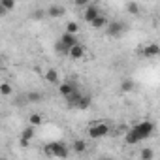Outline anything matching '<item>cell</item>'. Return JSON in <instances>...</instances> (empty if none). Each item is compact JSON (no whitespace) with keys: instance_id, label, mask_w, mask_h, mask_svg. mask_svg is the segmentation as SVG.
<instances>
[{"instance_id":"6da1fadb","label":"cell","mask_w":160,"mask_h":160,"mask_svg":"<svg viewBox=\"0 0 160 160\" xmlns=\"http://www.w3.org/2000/svg\"><path fill=\"white\" fill-rule=\"evenodd\" d=\"M43 151H45L49 156H57V158H68V154H70V149H68L62 141L47 143V145L43 147Z\"/></svg>"},{"instance_id":"7a4b0ae2","label":"cell","mask_w":160,"mask_h":160,"mask_svg":"<svg viewBox=\"0 0 160 160\" xmlns=\"http://www.w3.org/2000/svg\"><path fill=\"white\" fill-rule=\"evenodd\" d=\"M134 132L138 134L139 139H147V138L152 136V132H154V124H152L151 121H143V122H139V124L134 126Z\"/></svg>"},{"instance_id":"3957f363","label":"cell","mask_w":160,"mask_h":160,"mask_svg":"<svg viewBox=\"0 0 160 160\" xmlns=\"http://www.w3.org/2000/svg\"><path fill=\"white\" fill-rule=\"evenodd\" d=\"M109 134V126L106 122H100V124H94L92 128H89V136L92 139H100V138H106Z\"/></svg>"},{"instance_id":"277c9868","label":"cell","mask_w":160,"mask_h":160,"mask_svg":"<svg viewBox=\"0 0 160 160\" xmlns=\"http://www.w3.org/2000/svg\"><path fill=\"white\" fill-rule=\"evenodd\" d=\"M68 55H70V58H73V60L83 58V57H85V45H81V43L77 42L73 47H70V49H68Z\"/></svg>"},{"instance_id":"5b68a950","label":"cell","mask_w":160,"mask_h":160,"mask_svg":"<svg viewBox=\"0 0 160 160\" xmlns=\"http://www.w3.org/2000/svg\"><path fill=\"white\" fill-rule=\"evenodd\" d=\"M100 15V10H98V6L96 4H89L87 8H85V12H83V19L87 21V23H91L94 17H98Z\"/></svg>"},{"instance_id":"8992f818","label":"cell","mask_w":160,"mask_h":160,"mask_svg":"<svg viewBox=\"0 0 160 160\" xmlns=\"http://www.w3.org/2000/svg\"><path fill=\"white\" fill-rule=\"evenodd\" d=\"M64 49H66V53H68V49L70 47H73L75 43H77V38L73 36V34H62V38H60V42H58Z\"/></svg>"},{"instance_id":"52a82bcc","label":"cell","mask_w":160,"mask_h":160,"mask_svg":"<svg viewBox=\"0 0 160 160\" xmlns=\"http://www.w3.org/2000/svg\"><path fill=\"white\" fill-rule=\"evenodd\" d=\"M122 30H124V25H122L121 21H111V23L108 25V34H109V36H119Z\"/></svg>"},{"instance_id":"ba28073f","label":"cell","mask_w":160,"mask_h":160,"mask_svg":"<svg viewBox=\"0 0 160 160\" xmlns=\"http://www.w3.org/2000/svg\"><path fill=\"white\" fill-rule=\"evenodd\" d=\"M64 6H60V4H51L49 8H47V15H51V17H60V15H64Z\"/></svg>"},{"instance_id":"9c48e42d","label":"cell","mask_w":160,"mask_h":160,"mask_svg":"<svg viewBox=\"0 0 160 160\" xmlns=\"http://www.w3.org/2000/svg\"><path fill=\"white\" fill-rule=\"evenodd\" d=\"M58 92H60L64 98H68L70 94L75 92V85H72V83H62V85L58 87Z\"/></svg>"},{"instance_id":"30bf717a","label":"cell","mask_w":160,"mask_h":160,"mask_svg":"<svg viewBox=\"0 0 160 160\" xmlns=\"http://www.w3.org/2000/svg\"><path fill=\"white\" fill-rule=\"evenodd\" d=\"M72 151L77 152V154H83V152L87 151V143H85V139H75L73 145H72Z\"/></svg>"},{"instance_id":"8fae6325","label":"cell","mask_w":160,"mask_h":160,"mask_svg":"<svg viewBox=\"0 0 160 160\" xmlns=\"http://www.w3.org/2000/svg\"><path fill=\"white\" fill-rule=\"evenodd\" d=\"M106 25H108V19H106V15H102V13L91 21V27H92V28H104Z\"/></svg>"},{"instance_id":"7c38bea8","label":"cell","mask_w":160,"mask_h":160,"mask_svg":"<svg viewBox=\"0 0 160 160\" xmlns=\"http://www.w3.org/2000/svg\"><path fill=\"white\" fill-rule=\"evenodd\" d=\"M158 53H160V47H158L156 43H149V45L143 49V55H145V57H156Z\"/></svg>"},{"instance_id":"4fadbf2b","label":"cell","mask_w":160,"mask_h":160,"mask_svg":"<svg viewBox=\"0 0 160 160\" xmlns=\"http://www.w3.org/2000/svg\"><path fill=\"white\" fill-rule=\"evenodd\" d=\"M27 100L32 102V104H36V102H42V100H43V94L38 92V91H28V92H27Z\"/></svg>"},{"instance_id":"5bb4252c","label":"cell","mask_w":160,"mask_h":160,"mask_svg":"<svg viewBox=\"0 0 160 160\" xmlns=\"http://www.w3.org/2000/svg\"><path fill=\"white\" fill-rule=\"evenodd\" d=\"M34 132H36L34 126H27V128L23 130V134H21V139H23V141H30V139L34 138Z\"/></svg>"},{"instance_id":"9a60e30c","label":"cell","mask_w":160,"mask_h":160,"mask_svg":"<svg viewBox=\"0 0 160 160\" xmlns=\"http://www.w3.org/2000/svg\"><path fill=\"white\" fill-rule=\"evenodd\" d=\"M79 98H81V94H79L77 91H75L73 94H70V96L66 98V102H68V108H75V106H77V102H79Z\"/></svg>"},{"instance_id":"2e32d148","label":"cell","mask_w":160,"mask_h":160,"mask_svg":"<svg viewBox=\"0 0 160 160\" xmlns=\"http://www.w3.org/2000/svg\"><path fill=\"white\" fill-rule=\"evenodd\" d=\"M45 79H47L49 83H57V81H58V72L53 70V68L47 70V72H45Z\"/></svg>"},{"instance_id":"e0dca14e","label":"cell","mask_w":160,"mask_h":160,"mask_svg":"<svg viewBox=\"0 0 160 160\" xmlns=\"http://www.w3.org/2000/svg\"><path fill=\"white\" fill-rule=\"evenodd\" d=\"M28 122H30V126H34V128H36V126H40V124L43 122V117H42V115H38V113H32V115L28 117Z\"/></svg>"},{"instance_id":"ac0fdd59","label":"cell","mask_w":160,"mask_h":160,"mask_svg":"<svg viewBox=\"0 0 160 160\" xmlns=\"http://www.w3.org/2000/svg\"><path fill=\"white\" fill-rule=\"evenodd\" d=\"M124 139H126V143H130V145H136V143H139V141H141V139L138 138V134L134 132V128L126 134V138H124Z\"/></svg>"},{"instance_id":"d6986e66","label":"cell","mask_w":160,"mask_h":160,"mask_svg":"<svg viewBox=\"0 0 160 160\" xmlns=\"http://www.w3.org/2000/svg\"><path fill=\"white\" fill-rule=\"evenodd\" d=\"M89 106H91V96H81L75 108H79V109H87Z\"/></svg>"},{"instance_id":"ffe728a7","label":"cell","mask_w":160,"mask_h":160,"mask_svg":"<svg viewBox=\"0 0 160 160\" xmlns=\"http://www.w3.org/2000/svg\"><path fill=\"white\" fill-rule=\"evenodd\" d=\"M152 156H154V152H152V149H149V147L141 149V152H139V158H141V160H152Z\"/></svg>"},{"instance_id":"44dd1931","label":"cell","mask_w":160,"mask_h":160,"mask_svg":"<svg viewBox=\"0 0 160 160\" xmlns=\"http://www.w3.org/2000/svg\"><path fill=\"white\" fill-rule=\"evenodd\" d=\"M134 89V81H132V79H124V81L121 83V91L122 92H130Z\"/></svg>"},{"instance_id":"7402d4cb","label":"cell","mask_w":160,"mask_h":160,"mask_svg":"<svg viewBox=\"0 0 160 160\" xmlns=\"http://www.w3.org/2000/svg\"><path fill=\"white\" fill-rule=\"evenodd\" d=\"M77 30H79V25H77L75 21H70V23L66 25V34H73V36H75Z\"/></svg>"},{"instance_id":"603a6c76","label":"cell","mask_w":160,"mask_h":160,"mask_svg":"<svg viewBox=\"0 0 160 160\" xmlns=\"http://www.w3.org/2000/svg\"><path fill=\"white\" fill-rule=\"evenodd\" d=\"M12 92H13L12 85H8V83H2V85H0V94H4V96H10Z\"/></svg>"},{"instance_id":"cb8c5ba5","label":"cell","mask_w":160,"mask_h":160,"mask_svg":"<svg viewBox=\"0 0 160 160\" xmlns=\"http://www.w3.org/2000/svg\"><path fill=\"white\" fill-rule=\"evenodd\" d=\"M0 6H2L6 12H10V10L15 8V2H13V0H0Z\"/></svg>"},{"instance_id":"d4e9b609","label":"cell","mask_w":160,"mask_h":160,"mask_svg":"<svg viewBox=\"0 0 160 160\" xmlns=\"http://www.w3.org/2000/svg\"><path fill=\"white\" fill-rule=\"evenodd\" d=\"M126 10H128L130 13H138V12H139V6H138L136 2H128V4H126Z\"/></svg>"},{"instance_id":"484cf974","label":"cell","mask_w":160,"mask_h":160,"mask_svg":"<svg viewBox=\"0 0 160 160\" xmlns=\"http://www.w3.org/2000/svg\"><path fill=\"white\" fill-rule=\"evenodd\" d=\"M75 6H89V2H87V0H75Z\"/></svg>"},{"instance_id":"4316f807","label":"cell","mask_w":160,"mask_h":160,"mask_svg":"<svg viewBox=\"0 0 160 160\" xmlns=\"http://www.w3.org/2000/svg\"><path fill=\"white\" fill-rule=\"evenodd\" d=\"M0 15H6V10H4L2 6H0Z\"/></svg>"},{"instance_id":"83f0119b","label":"cell","mask_w":160,"mask_h":160,"mask_svg":"<svg viewBox=\"0 0 160 160\" xmlns=\"http://www.w3.org/2000/svg\"><path fill=\"white\" fill-rule=\"evenodd\" d=\"M100 160H111V158H100Z\"/></svg>"},{"instance_id":"f1b7e54d","label":"cell","mask_w":160,"mask_h":160,"mask_svg":"<svg viewBox=\"0 0 160 160\" xmlns=\"http://www.w3.org/2000/svg\"><path fill=\"white\" fill-rule=\"evenodd\" d=\"M0 160H4V158H0Z\"/></svg>"}]
</instances>
